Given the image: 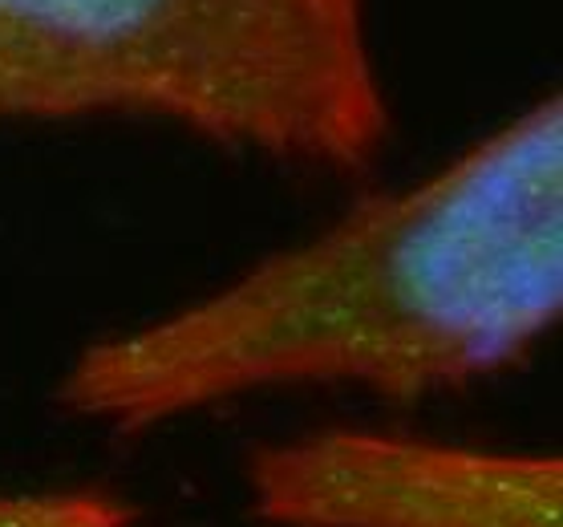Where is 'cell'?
Instances as JSON below:
<instances>
[{
	"instance_id": "cell-1",
	"label": "cell",
	"mask_w": 563,
	"mask_h": 527,
	"mask_svg": "<svg viewBox=\"0 0 563 527\" xmlns=\"http://www.w3.org/2000/svg\"><path fill=\"white\" fill-rule=\"evenodd\" d=\"M560 309L563 102L548 94L434 175L86 345L57 402L122 435L264 389L418 402L519 365Z\"/></svg>"
},
{
	"instance_id": "cell-2",
	"label": "cell",
	"mask_w": 563,
	"mask_h": 527,
	"mask_svg": "<svg viewBox=\"0 0 563 527\" xmlns=\"http://www.w3.org/2000/svg\"><path fill=\"white\" fill-rule=\"evenodd\" d=\"M146 118L361 171L394 114L369 0H0V122Z\"/></svg>"
},
{
	"instance_id": "cell-3",
	"label": "cell",
	"mask_w": 563,
	"mask_h": 527,
	"mask_svg": "<svg viewBox=\"0 0 563 527\" xmlns=\"http://www.w3.org/2000/svg\"><path fill=\"white\" fill-rule=\"evenodd\" d=\"M256 515L280 527H560L555 454L317 430L247 466Z\"/></svg>"
},
{
	"instance_id": "cell-4",
	"label": "cell",
	"mask_w": 563,
	"mask_h": 527,
	"mask_svg": "<svg viewBox=\"0 0 563 527\" xmlns=\"http://www.w3.org/2000/svg\"><path fill=\"white\" fill-rule=\"evenodd\" d=\"M0 527H130V507L93 491H0Z\"/></svg>"
}]
</instances>
